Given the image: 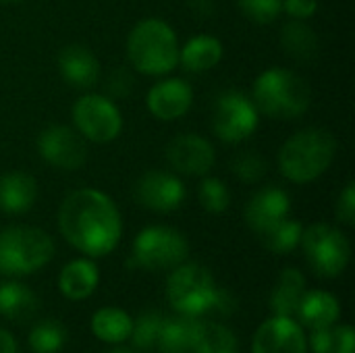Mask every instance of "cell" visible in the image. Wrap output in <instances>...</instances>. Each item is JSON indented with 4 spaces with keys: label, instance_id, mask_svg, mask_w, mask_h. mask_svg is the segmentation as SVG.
<instances>
[{
    "label": "cell",
    "instance_id": "cell-7",
    "mask_svg": "<svg viewBox=\"0 0 355 353\" xmlns=\"http://www.w3.org/2000/svg\"><path fill=\"white\" fill-rule=\"evenodd\" d=\"M302 248L316 275L333 279L339 277L352 258V248L347 237L331 225H312L302 235Z\"/></svg>",
    "mask_w": 355,
    "mask_h": 353
},
{
    "label": "cell",
    "instance_id": "cell-22",
    "mask_svg": "<svg viewBox=\"0 0 355 353\" xmlns=\"http://www.w3.org/2000/svg\"><path fill=\"white\" fill-rule=\"evenodd\" d=\"M306 293V279L297 268H285L279 277V283L270 298V308L275 316H287L293 318L297 312V306Z\"/></svg>",
    "mask_w": 355,
    "mask_h": 353
},
{
    "label": "cell",
    "instance_id": "cell-24",
    "mask_svg": "<svg viewBox=\"0 0 355 353\" xmlns=\"http://www.w3.org/2000/svg\"><path fill=\"white\" fill-rule=\"evenodd\" d=\"M281 44L285 52L295 60H312L318 54V35L304 21H289L281 31Z\"/></svg>",
    "mask_w": 355,
    "mask_h": 353
},
{
    "label": "cell",
    "instance_id": "cell-15",
    "mask_svg": "<svg viewBox=\"0 0 355 353\" xmlns=\"http://www.w3.org/2000/svg\"><path fill=\"white\" fill-rule=\"evenodd\" d=\"M289 210H291V200L283 189L264 187L250 198L245 206V221L260 235L272 225L287 218Z\"/></svg>",
    "mask_w": 355,
    "mask_h": 353
},
{
    "label": "cell",
    "instance_id": "cell-8",
    "mask_svg": "<svg viewBox=\"0 0 355 353\" xmlns=\"http://www.w3.org/2000/svg\"><path fill=\"white\" fill-rule=\"evenodd\" d=\"M189 246L185 237L168 227H148L133 243V262L148 270L177 268L185 262Z\"/></svg>",
    "mask_w": 355,
    "mask_h": 353
},
{
    "label": "cell",
    "instance_id": "cell-29",
    "mask_svg": "<svg viewBox=\"0 0 355 353\" xmlns=\"http://www.w3.org/2000/svg\"><path fill=\"white\" fill-rule=\"evenodd\" d=\"M312 350L314 353H354L355 337L352 327H327L312 331Z\"/></svg>",
    "mask_w": 355,
    "mask_h": 353
},
{
    "label": "cell",
    "instance_id": "cell-37",
    "mask_svg": "<svg viewBox=\"0 0 355 353\" xmlns=\"http://www.w3.org/2000/svg\"><path fill=\"white\" fill-rule=\"evenodd\" d=\"M131 87H133V79L127 73V69H116V71L110 73V77H108V89H110L112 96L125 98V96H129Z\"/></svg>",
    "mask_w": 355,
    "mask_h": 353
},
{
    "label": "cell",
    "instance_id": "cell-13",
    "mask_svg": "<svg viewBox=\"0 0 355 353\" xmlns=\"http://www.w3.org/2000/svg\"><path fill=\"white\" fill-rule=\"evenodd\" d=\"M166 160L177 173L200 177L214 166L216 154L208 139L196 133H183L166 146Z\"/></svg>",
    "mask_w": 355,
    "mask_h": 353
},
{
    "label": "cell",
    "instance_id": "cell-28",
    "mask_svg": "<svg viewBox=\"0 0 355 353\" xmlns=\"http://www.w3.org/2000/svg\"><path fill=\"white\" fill-rule=\"evenodd\" d=\"M302 235H304V227L300 221L283 218L281 223H277L270 229H266L264 233H260V239L266 250H270L275 254H289L300 246Z\"/></svg>",
    "mask_w": 355,
    "mask_h": 353
},
{
    "label": "cell",
    "instance_id": "cell-34",
    "mask_svg": "<svg viewBox=\"0 0 355 353\" xmlns=\"http://www.w3.org/2000/svg\"><path fill=\"white\" fill-rule=\"evenodd\" d=\"M266 160L258 152H243L233 160V173L243 183H258L266 175Z\"/></svg>",
    "mask_w": 355,
    "mask_h": 353
},
{
    "label": "cell",
    "instance_id": "cell-33",
    "mask_svg": "<svg viewBox=\"0 0 355 353\" xmlns=\"http://www.w3.org/2000/svg\"><path fill=\"white\" fill-rule=\"evenodd\" d=\"M237 6L250 21L258 25H268L279 19L283 10V0H237Z\"/></svg>",
    "mask_w": 355,
    "mask_h": 353
},
{
    "label": "cell",
    "instance_id": "cell-18",
    "mask_svg": "<svg viewBox=\"0 0 355 353\" xmlns=\"http://www.w3.org/2000/svg\"><path fill=\"white\" fill-rule=\"evenodd\" d=\"M37 198V183L27 173H8L0 177V210L8 214L27 212Z\"/></svg>",
    "mask_w": 355,
    "mask_h": 353
},
{
    "label": "cell",
    "instance_id": "cell-12",
    "mask_svg": "<svg viewBox=\"0 0 355 353\" xmlns=\"http://www.w3.org/2000/svg\"><path fill=\"white\" fill-rule=\"evenodd\" d=\"M135 198L154 212H173L185 200L183 183L166 171H148L135 183Z\"/></svg>",
    "mask_w": 355,
    "mask_h": 353
},
{
    "label": "cell",
    "instance_id": "cell-20",
    "mask_svg": "<svg viewBox=\"0 0 355 353\" xmlns=\"http://www.w3.org/2000/svg\"><path fill=\"white\" fill-rule=\"evenodd\" d=\"M223 58V44L214 35H196L183 50H179V62L187 73H204L216 67Z\"/></svg>",
    "mask_w": 355,
    "mask_h": 353
},
{
    "label": "cell",
    "instance_id": "cell-38",
    "mask_svg": "<svg viewBox=\"0 0 355 353\" xmlns=\"http://www.w3.org/2000/svg\"><path fill=\"white\" fill-rule=\"evenodd\" d=\"M0 353H17V343L15 337L6 331L0 329Z\"/></svg>",
    "mask_w": 355,
    "mask_h": 353
},
{
    "label": "cell",
    "instance_id": "cell-4",
    "mask_svg": "<svg viewBox=\"0 0 355 353\" xmlns=\"http://www.w3.org/2000/svg\"><path fill=\"white\" fill-rule=\"evenodd\" d=\"M131 64L144 75H166L179 62V44L173 27L162 19L137 23L127 40Z\"/></svg>",
    "mask_w": 355,
    "mask_h": 353
},
{
    "label": "cell",
    "instance_id": "cell-6",
    "mask_svg": "<svg viewBox=\"0 0 355 353\" xmlns=\"http://www.w3.org/2000/svg\"><path fill=\"white\" fill-rule=\"evenodd\" d=\"M54 256L48 233L33 227H10L0 233V273L31 275L44 268Z\"/></svg>",
    "mask_w": 355,
    "mask_h": 353
},
{
    "label": "cell",
    "instance_id": "cell-36",
    "mask_svg": "<svg viewBox=\"0 0 355 353\" xmlns=\"http://www.w3.org/2000/svg\"><path fill=\"white\" fill-rule=\"evenodd\" d=\"M283 10L297 19V21H304V19H310L316 15L318 10V0H283Z\"/></svg>",
    "mask_w": 355,
    "mask_h": 353
},
{
    "label": "cell",
    "instance_id": "cell-3",
    "mask_svg": "<svg viewBox=\"0 0 355 353\" xmlns=\"http://www.w3.org/2000/svg\"><path fill=\"white\" fill-rule=\"evenodd\" d=\"M337 141L327 129H304L289 137L279 152V169L293 183L316 181L333 164Z\"/></svg>",
    "mask_w": 355,
    "mask_h": 353
},
{
    "label": "cell",
    "instance_id": "cell-10",
    "mask_svg": "<svg viewBox=\"0 0 355 353\" xmlns=\"http://www.w3.org/2000/svg\"><path fill=\"white\" fill-rule=\"evenodd\" d=\"M258 127V110L254 102L239 92H225L218 96L212 112L214 133L229 144L248 139Z\"/></svg>",
    "mask_w": 355,
    "mask_h": 353
},
{
    "label": "cell",
    "instance_id": "cell-19",
    "mask_svg": "<svg viewBox=\"0 0 355 353\" xmlns=\"http://www.w3.org/2000/svg\"><path fill=\"white\" fill-rule=\"evenodd\" d=\"M295 314L300 316L302 325H306L310 331H316V329H327L335 325L339 320L341 308H339V302L331 293L310 291V293H304Z\"/></svg>",
    "mask_w": 355,
    "mask_h": 353
},
{
    "label": "cell",
    "instance_id": "cell-14",
    "mask_svg": "<svg viewBox=\"0 0 355 353\" xmlns=\"http://www.w3.org/2000/svg\"><path fill=\"white\" fill-rule=\"evenodd\" d=\"M254 353H306L302 327L287 316L268 318L254 335Z\"/></svg>",
    "mask_w": 355,
    "mask_h": 353
},
{
    "label": "cell",
    "instance_id": "cell-23",
    "mask_svg": "<svg viewBox=\"0 0 355 353\" xmlns=\"http://www.w3.org/2000/svg\"><path fill=\"white\" fill-rule=\"evenodd\" d=\"M35 293L21 283H2L0 285V314L15 322H27L37 312Z\"/></svg>",
    "mask_w": 355,
    "mask_h": 353
},
{
    "label": "cell",
    "instance_id": "cell-25",
    "mask_svg": "<svg viewBox=\"0 0 355 353\" xmlns=\"http://www.w3.org/2000/svg\"><path fill=\"white\" fill-rule=\"evenodd\" d=\"M133 329V320L127 312L119 308H102L92 318V331L100 341L121 343L129 339Z\"/></svg>",
    "mask_w": 355,
    "mask_h": 353
},
{
    "label": "cell",
    "instance_id": "cell-21",
    "mask_svg": "<svg viewBox=\"0 0 355 353\" xmlns=\"http://www.w3.org/2000/svg\"><path fill=\"white\" fill-rule=\"evenodd\" d=\"M98 285V268L89 260H73L60 270L58 287L67 300L81 302L94 293Z\"/></svg>",
    "mask_w": 355,
    "mask_h": 353
},
{
    "label": "cell",
    "instance_id": "cell-39",
    "mask_svg": "<svg viewBox=\"0 0 355 353\" xmlns=\"http://www.w3.org/2000/svg\"><path fill=\"white\" fill-rule=\"evenodd\" d=\"M108 353H131L129 350H125V347H116V350H112V352Z\"/></svg>",
    "mask_w": 355,
    "mask_h": 353
},
{
    "label": "cell",
    "instance_id": "cell-27",
    "mask_svg": "<svg viewBox=\"0 0 355 353\" xmlns=\"http://www.w3.org/2000/svg\"><path fill=\"white\" fill-rule=\"evenodd\" d=\"M196 353H237V339L235 335L216 322H200L196 327L193 347Z\"/></svg>",
    "mask_w": 355,
    "mask_h": 353
},
{
    "label": "cell",
    "instance_id": "cell-30",
    "mask_svg": "<svg viewBox=\"0 0 355 353\" xmlns=\"http://www.w3.org/2000/svg\"><path fill=\"white\" fill-rule=\"evenodd\" d=\"M67 331L58 320H42L29 333V347L33 353H56L62 350Z\"/></svg>",
    "mask_w": 355,
    "mask_h": 353
},
{
    "label": "cell",
    "instance_id": "cell-31",
    "mask_svg": "<svg viewBox=\"0 0 355 353\" xmlns=\"http://www.w3.org/2000/svg\"><path fill=\"white\" fill-rule=\"evenodd\" d=\"M198 198L204 210L212 214H220L229 208L231 204V193L229 187L220 179H204L198 189Z\"/></svg>",
    "mask_w": 355,
    "mask_h": 353
},
{
    "label": "cell",
    "instance_id": "cell-40",
    "mask_svg": "<svg viewBox=\"0 0 355 353\" xmlns=\"http://www.w3.org/2000/svg\"><path fill=\"white\" fill-rule=\"evenodd\" d=\"M0 2H17V0H0Z\"/></svg>",
    "mask_w": 355,
    "mask_h": 353
},
{
    "label": "cell",
    "instance_id": "cell-35",
    "mask_svg": "<svg viewBox=\"0 0 355 353\" xmlns=\"http://www.w3.org/2000/svg\"><path fill=\"white\" fill-rule=\"evenodd\" d=\"M337 218L345 225H354L355 223V185L347 183V187L343 189V193L337 200Z\"/></svg>",
    "mask_w": 355,
    "mask_h": 353
},
{
    "label": "cell",
    "instance_id": "cell-11",
    "mask_svg": "<svg viewBox=\"0 0 355 353\" xmlns=\"http://www.w3.org/2000/svg\"><path fill=\"white\" fill-rule=\"evenodd\" d=\"M37 150L46 162L62 171H77L87 162V146L79 131L62 125L44 129L37 137Z\"/></svg>",
    "mask_w": 355,
    "mask_h": 353
},
{
    "label": "cell",
    "instance_id": "cell-2",
    "mask_svg": "<svg viewBox=\"0 0 355 353\" xmlns=\"http://www.w3.org/2000/svg\"><path fill=\"white\" fill-rule=\"evenodd\" d=\"M168 304L183 316H229L235 308V300L229 291L214 285L210 270L200 264H179L166 281Z\"/></svg>",
    "mask_w": 355,
    "mask_h": 353
},
{
    "label": "cell",
    "instance_id": "cell-1",
    "mask_svg": "<svg viewBox=\"0 0 355 353\" xmlns=\"http://www.w3.org/2000/svg\"><path fill=\"white\" fill-rule=\"evenodd\" d=\"M58 227L75 250L92 258L110 254L123 235L119 208L98 189H77L69 193L58 210Z\"/></svg>",
    "mask_w": 355,
    "mask_h": 353
},
{
    "label": "cell",
    "instance_id": "cell-5",
    "mask_svg": "<svg viewBox=\"0 0 355 353\" xmlns=\"http://www.w3.org/2000/svg\"><path fill=\"white\" fill-rule=\"evenodd\" d=\"M310 85L289 69H268L254 83V106L272 119H295L310 108Z\"/></svg>",
    "mask_w": 355,
    "mask_h": 353
},
{
    "label": "cell",
    "instance_id": "cell-16",
    "mask_svg": "<svg viewBox=\"0 0 355 353\" xmlns=\"http://www.w3.org/2000/svg\"><path fill=\"white\" fill-rule=\"evenodd\" d=\"M193 92L183 79H166L148 92V108L160 121L181 119L191 108Z\"/></svg>",
    "mask_w": 355,
    "mask_h": 353
},
{
    "label": "cell",
    "instance_id": "cell-17",
    "mask_svg": "<svg viewBox=\"0 0 355 353\" xmlns=\"http://www.w3.org/2000/svg\"><path fill=\"white\" fill-rule=\"evenodd\" d=\"M58 69L64 81L77 89L94 87L100 79V62L85 46H67L58 54Z\"/></svg>",
    "mask_w": 355,
    "mask_h": 353
},
{
    "label": "cell",
    "instance_id": "cell-26",
    "mask_svg": "<svg viewBox=\"0 0 355 353\" xmlns=\"http://www.w3.org/2000/svg\"><path fill=\"white\" fill-rule=\"evenodd\" d=\"M196 327L198 320L191 316L185 318H175L162 322L160 335H158V350L162 353H187L193 347V337H196Z\"/></svg>",
    "mask_w": 355,
    "mask_h": 353
},
{
    "label": "cell",
    "instance_id": "cell-32",
    "mask_svg": "<svg viewBox=\"0 0 355 353\" xmlns=\"http://www.w3.org/2000/svg\"><path fill=\"white\" fill-rule=\"evenodd\" d=\"M162 322H164V318L160 314H144L139 320H135L133 329H131V335H129L131 341H133V347L144 350V352L156 347Z\"/></svg>",
    "mask_w": 355,
    "mask_h": 353
},
{
    "label": "cell",
    "instance_id": "cell-9",
    "mask_svg": "<svg viewBox=\"0 0 355 353\" xmlns=\"http://www.w3.org/2000/svg\"><path fill=\"white\" fill-rule=\"evenodd\" d=\"M73 121L77 131L96 144H108L119 137L123 129V117L114 102L106 96L87 94L81 96L73 106Z\"/></svg>",
    "mask_w": 355,
    "mask_h": 353
}]
</instances>
